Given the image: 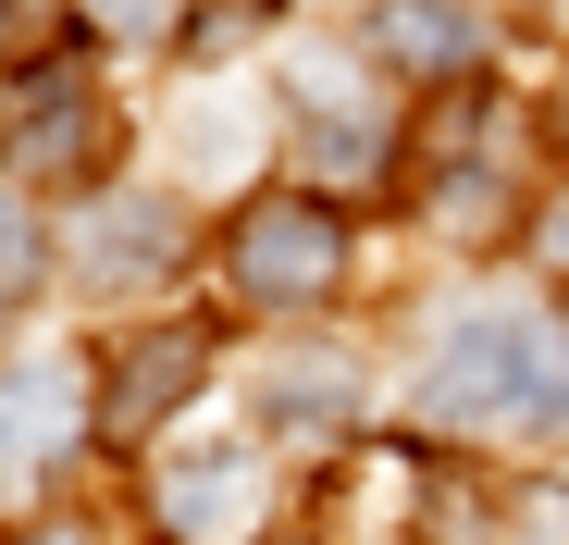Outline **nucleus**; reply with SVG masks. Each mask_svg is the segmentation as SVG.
Masks as SVG:
<instances>
[{
  "instance_id": "nucleus-1",
  "label": "nucleus",
  "mask_w": 569,
  "mask_h": 545,
  "mask_svg": "<svg viewBox=\"0 0 569 545\" xmlns=\"http://www.w3.org/2000/svg\"><path fill=\"white\" fill-rule=\"evenodd\" d=\"M421 422L433 434H496V422H532V434H557L569 422V347L545 335V323H458L446 347H433V373H421Z\"/></svg>"
},
{
  "instance_id": "nucleus-2",
  "label": "nucleus",
  "mask_w": 569,
  "mask_h": 545,
  "mask_svg": "<svg viewBox=\"0 0 569 545\" xmlns=\"http://www.w3.org/2000/svg\"><path fill=\"white\" fill-rule=\"evenodd\" d=\"M223 286L248 310H322L347 286V224L322 199H248L223 224Z\"/></svg>"
},
{
  "instance_id": "nucleus-3",
  "label": "nucleus",
  "mask_w": 569,
  "mask_h": 545,
  "mask_svg": "<svg viewBox=\"0 0 569 545\" xmlns=\"http://www.w3.org/2000/svg\"><path fill=\"white\" fill-rule=\"evenodd\" d=\"M149 521L173 545H248L260 521V459L248 446H173V459L149 472Z\"/></svg>"
},
{
  "instance_id": "nucleus-4",
  "label": "nucleus",
  "mask_w": 569,
  "mask_h": 545,
  "mask_svg": "<svg viewBox=\"0 0 569 545\" xmlns=\"http://www.w3.org/2000/svg\"><path fill=\"white\" fill-rule=\"evenodd\" d=\"M0 161H26V174H87L100 161V100H87L74 62H38L26 87H0Z\"/></svg>"
},
{
  "instance_id": "nucleus-5",
  "label": "nucleus",
  "mask_w": 569,
  "mask_h": 545,
  "mask_svg": "<svg viewBox=\"0 0 569 545\" xmlns=\"http://www.w3.org/2000/svg\"><path fill=\"white\" fill-rule=\"evenodd\" d=\"M284 100H298V125H310V149L347 174H385V100H371V75L347 62V50H298L284 62Z\"/></svg>"
},
{
  "instance_id": "nucleus-6",
  "label": "nucleus",
  "mask_w": 569,
  "mask_h": 545,
  "mask_svg": "<svg viewBox=\"0 0 569 545\" xmlns=\"http://www.w3.org/2000/svg\"><path fill=\"white\" fill-rule=\"evenodd\" d=\"M199 373H211V335H137V347H112V385H100V434L112 446H149L161 434V409H186L199 397Z\"/></svg>"
},
{
  "instance_id": "nucleus-7",
  "label": "nucleus",
  "mask_w": 569,
  "mask_h": 545,
  "mask_svg": "<svg viewBox=\"0 0 569 545\" xmlns=\"http://www.w3.org/2000/svg\"><path fill=\"white\" fill-rule=\"evenodd\" d=\"M87 422H100V409L74 397L62 359H13V373H0V484H38L50 459H74Z\"/></svg>"
},
{
  "instance_id": "nucleus-8",
  "label": "nucleus",
  "mask_w": 569,
  "mask_h": 545,
  "mask_svg": "<svg viewBox=\"0 0 569 545\" xmlns=\"http://www.w3.org/2000/svg\"><path fill=\"white\" fill-rule=\"evenodd\" d=\"M371 62L409 75V87H458L483 62V26H470L458 0H371Z\"/></svg>"
},
{
  "instance_id": "nucleus-9",
  "label": "nucleus",
  "mask_w": 569,
  "mask_h": 545,
  "mask_svg": "<svg viewBox=\"0 0 569 545\" xmlns=\"http://www.w3.org/2000/svg\"><path fill=\"white\" fill-rule=\"evenodd\" d=\"M173 260V199H100L87 211V272L100 286H149Z\"/></svg>"
},
{
  "instance_id": "nucleus-10",
  "label": "nucleus",
  "mask_w": 569,
  "mask_h": 545,
  "mask_svg": "<svg viewBox=\"0 0 569 545\" xmlns=\"http://www.w3.org/2000/svg\"><path fill=\"white\" fill-rule=\"evenodd\" d=\"M38 272H50V248H38V211H26L13 187H0V310H13V298L38 286Z\"/></svg>"
},
{
  "instance_id": "nucleus-11",
  "label": "nucleus",
  "mask_w": 569,
  "mask_h": 545,
  "mask_svg": "<svg viewBox=\"0 0 569 545\" xmlns=\"http://www.w3.org/2000/svg\"><path fill=\"white\" fill-rule=\"evenodd\" d=\"M545 260H557V272H569V199H557V211H545Z\"/></svg>"
},
{
  "instance_id": "nucleus-12",
  "label": "nucleus",
  "mask_w": 569,
  "mask_h": 545,
  "mask_svg": "<svg viewBox=\"0 0 569 545\" xmlns=\"http://www.w3.org/2000/svg\"><path fill=\"white\" fill-rule=\"evenodd\" d=\"M13 13H26V0H0V26H13Z\"/></svg>"
}]
</instances>
